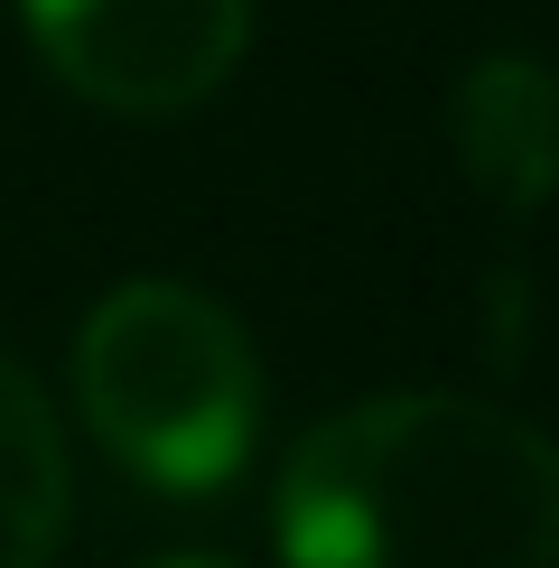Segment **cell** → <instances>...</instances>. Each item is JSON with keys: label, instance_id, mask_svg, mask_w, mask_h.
Masks as SVG:
<instances>
[{"label": "cell", "instance_id": "1", "mask_svg": "<svg viewBox=\"0 0 559 568\" xmlns=\"http://www.w3.org/2000/svg\"><path fill=\"white\" fill-rule=\"evenodd\" d=\"M289 568H559V447L457 392H383L280 466Z\"/></svg>", "mask_w": 559, "mask_h": 568}, {"label": "cell", "instance_id": "5", "mask_svg": "<svg viewBox=\"0 0 559 568\" xmlns=\"http://www.w3.org/2000/svg\"><path fill=\"white\" fill-rule=\"evenodd\" d=\"M65 540V438L29 373L0 354V568H47Z\"/></svg>", "mask_w": 559, "mask_h": 568}, {"label": "cell", "instance_id": "4", "mask_svg": "<svg viewBox=\"0 0 559 568\" xmlns=\"http://www.w3.org/2000/svg\"><path fill=\"white\" fill-rule=\"evenodd\" d=\"M448 150L495 215H541L559 196V75L541 57H476L448 103Z\"/></svg>", "mask_w": 559, "mask_h": 568}, {"label": "cell", "instance_id": "2", "mask_svg": "<svg viewBox=\"0 0 559 568\" xmlns=\"http://www.w3.org/2000/svg\"><path fill=\"white\" fill-rule=\"evenodd\" d=\"M75 410L112 466L159 494H215L262 429V364L233 307L186 280H131L75 336Z\"/></svg>", "mask_w": 559, "mask_h": 568}, {"label": "cell", "instance_id": "6", "mask_svg": "<svg viewBox=\"0 0 559 568\" xmlns=\"http://www.w3.org/2000/svg\"><path fill=\"white\" fill-rule=\"evenodd\" d=\"M169 568H224V559H169Z\"/></svg>", "mask_w": 559, "mask_h": 568}, {"label": "cell", "instance_id": "3", "mask_svg": "<svg viewBox=\"0 0 559 568\" xmlns=\"http://www.w3.org/2000/svg\"><path fill=\"white\" fill-rule=\"evenodd\" d=\"M38 57L93 112L177 122L243 65L252 0H19Z\"/></svg>", "mask_w": 559, "mask_h": 568}]
</instances>
